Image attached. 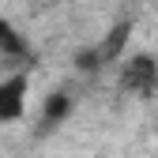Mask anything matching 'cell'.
I'll list each match as a JSON object with an SVG mask.
<instances>
[{
  "label": "cell",
  "instance_id": "obj_1",
  "mask_svg": "<svg viewBox=\"0 0 158 158\" xmlns=\"http://www.w3.org/2000/svg\"><path fill=\"white\" fill-rule=\"evenodd\" d=\"M30 106V75L27 72H11L0 79V124H15L27 117Z\"/></svg>",
  "mask_w": 158,
  "mask_h": 158
},
{
  "label": "cell",
  "instance_id": "obj_2",
  "mask_svg": "<svg viewBox=\"0 0 158 158\" xmlns=\"http://www.w3.org/2000/svg\"><path fill=\"white\" fill-rule=\"evenodd\" d=\"M121 87L128 94H151V90H158V60L151 53H132L121 64Z\"/></svg>",
  "mask_w": 158,
  "mask_h": 158
},
{
  "label": "cell",
  "instance_id": "obj_3",
  "mask_svg": "<svg viewBox=\"0 0 158 158\" xmlns=\"http://www.w3.org/2000/svg\"><path fill=\"white\" fill-rule=\"evenodd\" d=\"M72 117V94L68 90H53L45 102H42V128H56V124H64Z\"/></svg>",
  "mask_w": 158,
  "mask_h": 158
},
{
  "label": "cell",
  "instance_id": "obj_4",
  "mask_svg": "<svg viewBox=\"0 0 158 158\" xmlns=\"http://www.w3.org/2000/svg\"><path fill=\"white\" fill-rule=\"evenodd\" d=\"M128 38H132V23H117L102 42L94 45V53H98V60L102 64H109V60H117V56H121V49L128 45Z\"/></svg>",
  "mask_w": 158,
  "mask_h": 158
},
{
  "label": "cell",
  "instance_id": "obj_5",
  "mask_svg": "<svg viewBox=\"0 0 158 158\" xmlns=\"http://www.w3.org/2000/svg\"><path fill=\"white\" fill-rule=\"evenodd\" d=\"M19 56H27V38L15 30L11 19L0 15V60H19Z\"/></svg>",
  "mask_w": 158,
  "mask_h": 158
}]
</instances>
